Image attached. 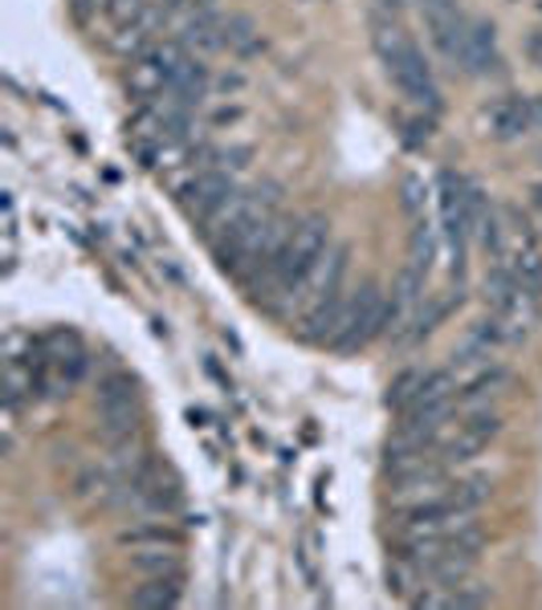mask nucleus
I'll return each instance as SVG.
<instances>
[{
  "mask_svg": "<svg viewBox=\"0 0 542 610\" xmlns=\"http://www.w3.org/2000/svg\"><path fill=\"white\" fill-rule=\"evenodd\" d=\"M233 192V179H228L221 167H204L188 179V184H180V204H184V213L192 216H208L221 204V199Z\"/></svg>",
  "mask_w": 542,
  "mask_h": 610,
  "instance_id": "nucleus-7",
  "label": "nucleus"
},
{
  "mask_svg": "<svg viewBox=\"0 0 542 610\" xmlns=\"http://www.w3.org/2000/svg\"><path fill=\"white\" fill-rule=\"evenodd\" d=\"M490 488H493L490 476H466V480L449 485V500H453L461 513H469V509H478L481 500L490 497Z\"/></svg>",
  "mask_w": 542,
  "mask_h": 610,
  "instance_id": "nucleus-14",
  "label": "nucleus"
},
{
  "mask_svg": "<svg viewBox=\"0 0 542 610\" xmlns=\"http://www.w3.org/2000/svg\"><path fill=\"white\" fill-rule=\"evenodd\" d=\"M485 444H490V440L478 436L473 427H466L457 420V424H444L441 432L432 436V456L444 464H466V461H473V456H481Z\"/></svg>",
  "mask_w": 542,
  "mask_h": 610,
  "instance_id": "nucleus-8",
  "label": "nucleus"
},
{
  "mask_svg": "<svg viewBox=\"0 0 542 610\" xmlns=\"http://www.w3.org/2000/svg\"><path fill=\"white\" fill-rule=\"evenodd\" d=\"M530 199H534V208H539V213H542V184L530 187Z\"/></svg>",
  "mask_w": 542,
  "mask_h": 610,
  "instance_id": "nucleus-25",
  "label": "nucleus"
},
{
  "mask_svg": "<svg viewBox=\"0 0 542 610\" xmlns=\"http://www.w3.org/2000/svg\"><path fill=\"white\" fill-rule=\"evenodd\" d=\"M123 546H176V534H167L164 525H152V529H126L119 534Z\"/></svg>",
  "mask_w": 542,
  "mask_h": 610,
  "instance_id": "nucleus-18",
  "label": "nucleus"
},
{
  "mask_svg": "<svg viewBox=\"0 0 542 610\" xmlns=\"http://www.w3.org/2000/svg\"><path fill=\"white\" fill-rule=\"evenodd\" d=\"M180 595H184V578L176 573H152L143 586H135V595H131V602L143 610H164V607H176Z\"/></svg>",
  "mask_w": 542,
  "mask_h": 610,
  "instance_id": "nucleus-10",
  "label": "nucleus"
},
{
  "mask_svg": "<svg viewBox=\"0 0 542 610\" xmlns=\"http://www.w3.org/2000/svg\"><path fill=\"white\" fill-rule=\"evenodd\" d=\"M526 58H530V65H539L542 70V29H534L526 38Z\"/></svg>",
  "mask_w": 542,
  "mask_h": 610,
  "instance_id": "nucleus-21",
  "label": "nucleus"
},
{
  "mask_svg": "<svg viewBox=\"0 0 542 610\" xmlns=\"http://www.w3.org/2000/svg\"><path fill=\"white\" fill-rule=\"evenodd\" d=\"M403 204H408V213H417L420 208V184L417 179H408V184H403Z\"/></svg>",
  "mask_w": 542,
  "mask_h": 610,
  "instance_id": "nucleus-22",
  "label": "nucleus"
},
{
  "mask_svg": "<svg viewBox=\"0 0 542 610\" xmlns=\"http://www.w3.org/2000/svg\"><path fill=\"white\" fill-rule=\"evenodd\" d=\"M330 249V220L327 216H303L294 225L290 240L282 245V252L262 269V293H278L282 301H294V289L303 286L306 273L318 265V257Z\"/></svg>",
  "mask_w": 542,
  "mask_h": 610,
  "instance_id": "nucleus-2",
  "label": "nucleus"
},
{
  "mask_svg": "<svg viewBox=\"0 0 542 610\" xmlns=\"http://www.w3.org/2000/svg\"><path fill=\"white\" fill-rule=\"evenodd\" d=\"M505 383H510V371H502V366H490V362H485L478 379H469V383L461 386V399H466V403H485V399L498 395Z\"/></svg>",
  "mask_w": 542,
  "mask_h": 610,
  "instance_id": "nucleus-12",
  "label": "nucleus"
},
{
  "mask_svg": "<svg viewBox=\"0 0 542 610\" xmlns=\"http://www.w3.org/2000/svg\"><path fill=\"white\" fill-rule=\"evenodd\" d=\"M457 65L469 77H490L502 70V50H498V29L485 17H469L461 50H457Z\"/></svg>",
  "mask_w": 542,
  "mask_h": 610,
  "instance_id": "nucleus-4",
  "label": "nucleus"
},
{
  "mask_svg": "<svg viewBox=\"0 0 542 610\" xmlns=\"http://www.w3.org/2000/svg\"><path fill=\"white\" fill-rule=\"evenodd\" d=\"M408 265L417 269V273H429L432 269V228L429 220H420L412 228V245H408Z\"/></svg>",
  "mask_w": 542,
  "mask_h": 610,
  "instance_id": "nucleus-16",
  "label": "nucleus"
},
{
  "mask_svg": "<svg viewBox=\"0 0 542 610\" xmlns=\"http://www.w3.org/2000/svg\"><path fill=\"white\" fill-rule=\"evenodd\" d=\"M126 90L135 94V99H160L167 90V70L155 62L152 53H140L135 62H131V74H126Z\"/></svg>",
  "mask_w": 542,
  "mask_h": 610,
  "instance_id": "nucleus-11",
  "label": "nucleus"
},
{
  "mask_svg": "<svg viewBox=\"0 0 542 610\" xmlns=\"http://www.w3.org/2000/svg\"><path fill=\"white\" fill-rule=\"evenodd\" d=\"M379 9H384V13H400L403 4H412V0H376Z\"/></svg>",
  "mask_w": 542,
  "mask_h": 610,
  "instance_id": "nucleus-24",
  "label": "nucleus"
},
{
  "mask_svg": "<svg viewBox=\"0 0 542 610\" xmlns=\"http://www.w3.org/2000/svg\"><path fill=\"white\" fill-rule=\"evenodd\" d=\"M420 383H425V371H417V366H412V371H403L400 379L388 386V407H400L403 412V407L420 395Z\"/></svg>",
  "mask_w": 542,
  "mask_h": 610,
  "instance_id": "nucleus-17",
  "label": "nucleus"
},
{
  "mask_svg": "<svg viewBox=\"0 0 542 610\" xmlns=\"http://www.w3.org/2000/svg\"><path fill=\"white\" fill-rule=\"evenodd\" d=\"M131 566L140 573H176L180 570V554L176 546H147V549H135L131 554Z\"/></svg>",
  "mask_w": 542,
  "mask_h": 610,
  "instance_id": "nucleus-13",
  "label": "nucleus"
},
{
  "mask_svg": "<svg viewBox=\"0 0 542 610\" xmlns=\"http://www.w3.org/2000/svg\"><path fill=\"white\" fill-rule=\"evenodd\" d=\"M526 131H534L530 123V99H502L493 102L490 111V135L510 143V138H522Z\"/></svg>",
  "mask_w": 542,
  "mask_h": 610,
  "instance_id": "nucleus-9",
  "label": "nucleus"
},
{
  "mask_svg": "<svg viewBox=\"0 0 542 610\" xmlns=\"http://www.w3.org/2000/svg\"><path fill=\"white\" fill-rule=\"evenodd\" d=\"M147 4H152V0H106V13H111L114 25H126V21H135L140 13H147Z\"/></svg>",
  "mask_w": 542,
  "mask_h": 610,
  "instance_id": "nucleus-20",
  "label": "nucleus"
},
{
  "mask_svg": "<svg viewBox=\"0 0 542 610\" xmlns=\"http://www.w3.org/2000/svg\"><path fill=\"white\" fill-rule=\"evenodd\" d=\"M99 415L106 436H131L140 424V399H135V383L126 374L106 379L99 391Z\"/></svg>",
  "mask_w": 542,
  "mask_h": 610,
  "instance_id": "nucleus-5",
  "label": "nucleus"
},
{
  "mask_svg": "<svg viewBox=\"0 0 542 610\" xmlns=\"http://www.w3.org/2000/svg\"><path fill=\"white\" fill-rule=\"evenodd\" d=\"M530 123H534V131H542V94L530 99Z\"/></svg>",
  "mask_w": 542,
  "mask_h": 610,
  "instance_id": "nucleus-23",
  "label": "nucleus"
},
{
  "mask_svg": "<svg viewBox=\"0 0 542 610\" xmlns=\"http://www.w3.org/2000/svg\"><path fill=\"white\" fill-rule=\"evenodd\" d=\"M420 13H425V29H429L432 45L457 62V50H461V38H466L469 17L461 13L457 0H420Z\"/></svg>",
  "mask_w": 542,
  "mask_h": 610,
  "instance_id": "nucleus-6",
  "label": "nucleus"
},
{
  "mask_svg": "<svg viewBox=\"0 0 542 610\" xmlns=\"http://www.w3.org/2000/svg\"><path fill=\"white\" fill-rule=\"evenodd\" d=\"M376 53L388 77L400 86V94L420 111H441V90L432 77V65L425 62L420 45L403 33L396 21H379L376 25Z\"/></svg>",
  "mask_w": 542,
  "mask_h": 610,
  "instance_id": "nucleus-1",
  "label": "nucleus"
},
{
  "mask_svg": "<svg viewBox=\"0 0 542 610\" xmlns=\"http://www.w3.org/2000/svg\"><path fill=\"white\" fill-rule=\"evenodd\" d=\"M221 33H225V50H233V53L257 50V29H253L249 17L233 13L228 21H221Z\"/></svg>",
  "mask_w": 542,
  "mask_h": 610,
  "instance_id": "nucleus-15",
  "label": "nucleus"
},
{
  "mask_svg": "<svg viewBox=\"0 0 542 610\" xmlns=\"http://www.w3.org/2000/svg\"><path fill=\"white\" fill-rule=\"evenodd\" d=\"M466 427H473L478 436H485V440H493L498 432H502V415L498 412H490V407H478V412H469L466 420H461Z\"/></svg>",
  "mask_w": 542,
  "mask_h": 610,
  "instance_id": "nucleus-19",
  "label": "nucleus"
},
{
  "mask_svg": "<svg viewBox=\"0 0 542 610\" xmlns=\"http://www.w3.org/2000/svg\"><path fill=\"white\" fill-rule=\"evenodd\" d=\"M384 330H388V298L379 293L376 281H364L351 298L342 301L339 322L330 330V347L355 350L364 347V342H371L376 334H384Z\"/></svg>",
  "mask_w": 542,
  "mask_h": 610,
  "instance_id": "nucleus-3",
  "label": "nucleus"
}]
</instances>
